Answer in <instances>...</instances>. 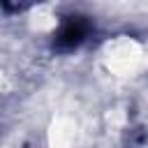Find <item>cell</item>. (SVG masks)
Here are the masks:
<instances>
[{"instance_id":"1","label":"cell","mask_w":148,"mask_h":148,"mask_svg":"<svg viewBox=\"0 0 148 148\" xmlns=\"http://www.w3.org/2000/svg\"><path fill=\"white\" fill-rule=\"evenodd\" d=\"M83 35H86V25H83L79 18H72V21H67V23L60 28V32H58V46L72 49V46H76V44L83 39Z\"/></svg>"}]
</instances>
